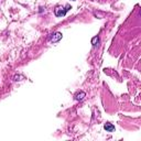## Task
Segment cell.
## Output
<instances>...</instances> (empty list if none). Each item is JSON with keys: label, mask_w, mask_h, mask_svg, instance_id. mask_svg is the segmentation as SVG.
<instances>
[{"label": "cell", "mask_w": 141, "mask_h": 141, "mask_svg": "<svg viewBox=\"0 0 141 141\" xmlns=\"http://www.w3.org/2000/svg\"><path fill=\"white\" fill-rule=\"evenodd\" d=\"M71 9V6H65V7H57L55 9V15L56 17H64L65 13L69 11V10Z\"/></svg>", "instance_id": "1"}, {"label": "cell", "mask_w": 141, "mask_h": 141, "mask_svg": "<svg viewBox=\"0 0 141 141\" xmlns=\"http://www.w3.org/2000/svg\"><path fill=\"white\" fill-rule=\"evenodd\" d=\"M62 39V33L60 32H56L55 34H53V36L51 38V42H53V43H56V42H59V41Z\"/></svg>", "instance_id": "2"}, {"label": "cell", "mask_w": 141, "mask_h": 141, "mask_svg": "<svg viewBox=\"0 0 141 141\" xmlns=\"http://www.w3.org/2000/svg\"><path fill=\"white\" fill-rule=\"evenodd\" d=\"M104 128H105V130H106V131H108V132H112V131H115V127L112 126V125H111L110 122L105 123V126H104Z\"/></svg>", "instance_id": "3"}, {"label": "cell", "mask_w": 141, "mask_h": 141, "mask_svg": "<svg viewBox=\"0 0 141 141\" xmlns=\"http://www.w3.org/2000/svg\"><path fill=\"white\" fill-rule=\"evenodd\" d=\"M84 97H85V93L84 92H81V93H78L77 95H76V99H77V100H82Z\"/></svg>", "instance_id": "4"}, {"label": "cell", "mask_w": 141, "mask_h": 141, "mask_svg": "<svg viewBox=\"0 0 141 141\" xmlns=\"http://www.w3.org/2000/svg\"><path fill=\"white\" fill-rule=\"evenodd\" d=\"M98 41H99V39L97 38V36H95L93 40H92V43H93V45H96V43H98Z\"/></svg>", "instance_id": "5"}, {"label": "cell", "mask_w": 141, "mask_h": 141, "mask_svg": "<svg viewBox=\"0 0 141 141\" xmlns=\"http://www.w3.org/2000/svg\"><path fill=\"white\" fill-rule=\"evenodd\" d=\"M73 1H74V0H73Z\"/></svg>", "instance_id": "6"}]
</instances>
